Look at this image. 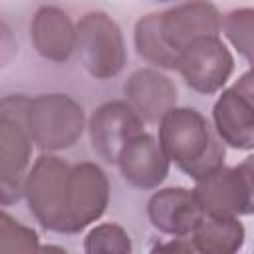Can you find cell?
<instances>
[{"label": "cell", "mask_w": 254, "mask_h": 254, "mask_svg": "<svg viewBox=\"0 0 254 254\" xmlns=\"http://www.w3.org/2000/svg\"><path fill=\"white\" fill-rule=\"evenodd\" d=\"M129 250V234L117 224H101L85 238V252L89 254H127Z\"/></svg>", "instance_id": "ffe728a7"}, {"label": "cell", "mask_w": 254, "mask_h": 254, "mask_svg": "<svg viewBox=\"0 0 254 254\" xmlns=\"http://www.w3.org/2000/svg\"><path fill=\"white\" fill-rule=\"evenodd\" d=\"M139 133H143L141 115L131 107V103L123 101L101 105L89 121L91 145L107 163H117L123 147Z\"/></svg>", "instance_id": "ba28073f"}, {"label": "cell", "mask_w": 254, "mask_h": 254, "mask_svg": "<svg viewBox=\"0 0 254 254\" xmlns=\"http://www.w3.org/2000/svg\"><path fill=\"white\" fill-rule=\"evenodd\" d=\"M157 250H161V252H192V250H196L194 248V244H190V242H183V238H181V242H171V244H165V246H157Z\"/></svg>", "instance_id": "7402d4cb"}, {"label": "cell", "mask_w": 254, "mask_h": 254, "mask_svg": "<svg viewBox=\"0 0 254 254\" xmlns=\"http://www.w3.org/2000/svg\"><path fill=\"white\" fill-rule=\"evenodd\" d=\"M117 163L123 179L141 189L157 187L169 173V157L165 155L161 143L147 133H139L131 139L123 147Z\"/></svg>", "instance_id": "7c38bea8"}, {"label": "cell", "mask_w": 254, "mask_h": 254, "mask_svg": "<svg viewBox=\"0 0 254 254\" xmlns=\"http://www.w3.org/2000/svg\"><path fill=\"white\" fill-rule=\"evenodd\" d=\"M190 234L194 248L206 254H230L244 242V228L236 216L204 212Z\"/></svg>", "instance_id": "2e32d148"}, {"label": "cell", "mask_w": 254, "mask_h": 254, "mask_svg": "<svg viewBox=\"0 0 254 254\" xmlns=\"http://www.w3.org/2000/svg\"><path fill=\"white\" fill-rule=\"evenodd\" d=\"M147 212L155 228L173 236L190 234L204 214L194 190L181 187L155 192L147 204Z\"/></svg>", "instance_id": "8fae6325"}, {"label": "cell", "mask_w": 254, "mask_h": 254, "mask_svg": "<svg viewBox=\"0 0 254 254\" xmlns=\"http://www.w3.org/2000/svg\"><path fill=\"white\" fill-rule=\"evenodd\" d=\"M159 18H161V14H149V16H143L137 22V26H135V48H137V54L143 60H147V62H151L155 65L177 69L179 54H175L169 48V44L165 42Z\"/></svg>", "instance_id": "e0dca14e"}, {"label": "cell", "mask_w": 254, "mask_h": 254, "mask_svg": "<svg viewBox=\"0 0 254 254\" xmlns=\"http://www.w3.org/2000/svg\"><path fill=\"white\" fill-rule=\"evenodd\" d=\"M75 50L85 69L99 77H113L125 65V44L117 24L103 12L85 14L77 28Z\"/></svg>", "instance_id": "8992f818"}, {"label": "cell", "mask_w": 254, "mask_h": 254, "mask_svg": "<svg viewBox=\"0 0 254 254\" xmlns=\"http://www.w3.org/2000/svg\"><path fill=\"white\" fill-rule=\"evenodd\" d=\"M161 32L175 54L187 50L192 42L216 36L220 30V14L208 0H192L161 14Z\"/></svg>", "instance_id": "30bf717a"}, {"label": "cell", "mask_w": 254, "mask_h": 254, "mask_svg": "<svg viewBox=\"0 0 254 254\" xmlns=\"http://www.w3.org/2000/svg\"><path fill=\"white\" fill-rule=\"evenodd\" d=\"M224 34L254 69V8H240L226 14Z\"/></svg>", "instance_id": "ac0fdd59"}, {"label": "cell", "mask_w": 254, "mask_h": 254, "mask_svg": "<svg viewBox=\"0 0 254 254\" xmlns=\"http://www.w3.org/2000/svg\"><path fill=\"white\" fill-rule=\"evenodd\" d=\"M125 95L131 107L149 123L161 121L177 101V89L171 79L155 69H139L125 83Z\"/></svg>", "instance_id": "4fadbf2b"}, {"label": "cell", "mask_w": 254, "mask_h": 254, "mask_svg": "<svg viewBox=\"0 0 254 254\" xmlns=\"http://www.w3.org/2000/svg\"><path fill=\"white\" fill-rule=\"evenodd\" d=\"M159 143L169 161L194 181L208 177L224 163L222 139L196 109L173 107L161 119Z\"/></svg>", "instance_id": "6da1fadb"}, {"label": "cell", "mask_w": 254, "mask_h": 254, "mask_svg": "<svg viewBox=\"0 0 254 254\" xmlns=\"http://www.w3.org/2000/svg\"><path fill=\"white\" fill-rule=\"evenodd\" d=\"M69 171L71 169L58 157H40L24 183L30 210L44 228L54 232H69Z\"/></svg>", "instance_id": "3957f363"}, {"label": "cell", "mask_w": 254, "mask_h": 254, "mask_svg": "<svg viewBox=\"0 0 254 254\" xmlns=\"http://www.w3.org/2000/svg\"><path fill=\"white\" fill-rule=\"evenodd\" d=\"M232 89H234L240 97H244V99L254 107V69L246 71V73L232 85Z\"/></svg>", "instance_id": "44dd1931"}, {"label": "cell", "mask_w": 254, "mask_h": 254, "mask_svg": "<svg viewBox=\"0 0 254 254\" xmlns=\"http://www.w3.org/2000/svg\"><path fill=\"white\" fill-rule=\"evenodd\" d=\"M109 200V185L105 173L93 163L75 165L69 171L67 216L69 232H79L89 222L97 220Z\"/></svg>", "instance_id": "9c48e42d"}, {"label": "cell", "mask_w": 254, "mask_h": 254, "mask_svg": "<svg viewBox=\"0 0 254 254\" xmlns=\"http://www.w3.org/2000/svg\"><path fill=\"white\" fill-rule=\"evenodd\" d=\"M38 236L32 228L22 226L18 220L10 218L6 212L0 214V254H20L36 252Z\"/></svg>", "instance_id": "d6986e66"}, {"label": "cell", "mask_w": 254, "mask_h": 254, "mask_svg": "<svg viewBox=\"0 0 254 254\" xmlns=\"http://www.w3.org/2000/svg\"><path fill=\"white\" fill-rule=\"evenodd\" d=\"M234 60L226 46L216 36H206L192 42L179 54L177 69L187 85L200 93L218 91L232 73Z\"/></svg>", "instance_id": "52a82bcc"}, {"label": "cell", "mask_w": 254, "mask_h": 254, "mask_svg": "<svg viewBox=\"0 0 254 254\" xmlns=\"http://www.w3.org/2000/svg\"><path fill=\"white\" fill-rule=\"evenodd\" d=\"M218 137L234 149H254V107L232 87L222 91L212 109Z\"/></svg>", "instance_id": "9a60e30c"}, {"label": "cell", "mask_w": 254, "mask_h": 254, "mask_svg": "<svg viewBox=\"0 0 254 254\" xmlns=\"http://www.w3.org/2000/svg\"><path fill=\"white\" fill-rule=\"evenodd\" d=\"M194 194L208 214L236 216L254 212V155L240 165L220 167L196 181Z\"/></svg>", "instance_id": "5b68a950"}, {"label": "cell", "mask_w": 254, "mask_h": 254, "mask_svg": "<svg viewBox=\"0 0 254 254\" xmlns=\"http://www.w3.org/2000/svg\"><path fill=\"white\" fill-rule=\"evenodd\" d=\"M28 97L12 95L2 99L0 109V189L2 204H10L24 194L26 169L32 153V137L26 125Z\"/></svg>", "instance_id": "7a4b0ae2"}, {"label": "cell", "mask_w": 254, "mask_h": 254, "mask_svg": "<svg viewBox=\"0 0 254 254\" xmlns=\"http://www.w3.org/2000/svg\"><path fill=\"white\" fill-rule=\"evenodd\" d=\"M77 32L65 12L54 6H44L36 12L32 22L34 48L48 60L65 62L75 50Z\"/></svg>", "instance_id": "5bb4252c"}, {"label": "cell", "mask_w": 254, "mask_h": 254, "mask_svg": "<svg viewBox=\"0 0 254 254\" xmlns=\"http://www.w3.org/2000/svg\"><path fill=\"white\" fill-rule=\"evenodd\" d=\"M26 125L40 149H67L81 137L83 109L64 93L40 95L28 101Z\"/></svg>", "instance_id": "277c9868"}]
</instances>
